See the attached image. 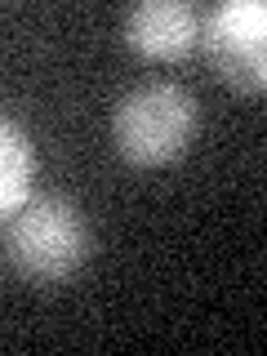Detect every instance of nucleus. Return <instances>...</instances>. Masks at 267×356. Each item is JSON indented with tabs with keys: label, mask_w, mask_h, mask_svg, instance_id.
Returning a JSON list of instances; mask_svg holds the SVG:
<instances>
[{
	"label": "nucleus",
	"mask_w": 267,
	"mask_h": 356,
	"mask_svg": "<svg viewBox=\"0 0 267 356\" xmlns=\"http://www.w3.org/2000/svg\"><path fill=\"white\" fill-rule=\"evenodd\" d=\"M200 129V107L192 89L174 81H147L129 89L111 111V143L138 170H165L183 161Z\"/></svg>",
	"instance_id": "obj_1"
},
{
	"label": "nucleus",
	"mask_w": 267,
	"mask_h": 356,
	"mask_svg": "<svg viewBox=\"0 0 267 356\" xmlns=\"http://www.w3.org/2000/svg\"><path fill=\"white\" fill-rule=\"evenodd\" d=\"M5 259L31 285H58L89 259L85 214L67 196H36L9 218Z\"/></svg>",
	"instance_id": "obj_2"
},
{
	"label": "nucleus",
	"mask_w": 267,
	"mask_h": 356,
	"mask_svg": "<svg viewBox=\"0 0 267 356\" xmlns=\"http://www.w3.org/2000/svg\"><path fill=\"white\" fill-rule=\"evenodd\" d=\"M196 44L209 67L236 94H263L267 85V5L263 0H227L200 14Z\"/></svg>",
	"instance_id": "obj_3"
},
{
	"label": "nucleus",
	"mask_w": 267,
	"mask_h": 356,
	"mask_svg": "<svg viewBox=\"0 0 267 356\" xmlns=\"http://www.w3.org/2000/svg\"><path fill=\"white\" fill-rule=\"evenodd\" d=\"M200 9L187 0H143L125 14V44L147 63H178L196 49Z\"/></svg>",
	"instance_id": "obj_4"
},
{
	"label": "nucleus",
	"mask_w": 267,
	"mask_h": 356,
	"mask_svg": "<svg viewBox=\"0 0 267 356\" xmlns=\"http://www.w3.org/2000/svg\"><path fill=\"white\" fill-rule=\"evenodd\" d=\"M31 178H36L31 138L14 125V120L0 116V218H14L31 200Z\"/></svg>",
	"instance_id": "obj_5"
}]
</instances>
